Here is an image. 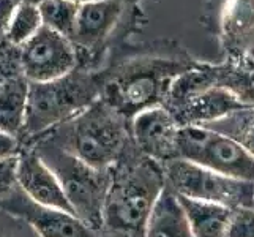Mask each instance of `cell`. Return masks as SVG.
<instances>
[{
  "mask_svg": "<svg viewBox=\"0 0 254 237\" xmlns=\"http://www.w3.org/2000/svg\"><path fill=\"white\" fill-rule=\"evenodd\" d=\"M164 187L163 166L144 155L133 163L112 168L103 206V228L116 237H142Z\"/></svg>",
  "mask_w": 254,
  "mask_h": 237,
  "instance_id": "6da1fadb",
  "label": "cell"
},
{
  "mask_svg": "<svg viewBox=\"0 0 254 237\" xmlns=\"http://www.w3.org/2000/svg\"><path fill=\"white\" fill-rule=\"evenodd\" d=\"M65 138H51L65 151L100 171H111L124 155L127 128L124 116L96 100L85 111L65 122Z\"/></svg>",
  "mask_w": 254,
  "mask_h": 237,
  "instance_id": "7a4b0ae2",
  "label": "cell"
},
{
  "mask_svg": "<svg viewBox=\"0 0 254 237\" xmlns=\"http://www.w3.org/2000/svg\"><path fill=\"white\" fill-rule=\"evenodd\" d=\"M35 152L56 174L74 215L92 230L100 231L111 171L92 168L51 138L40 143Z\"/></svg>",
  "mask_w": 254,
  "mask_h": 237,
  "instance_id": "3957f363",
  "label": "cell"
},
{
  "mask_svg": "<svg viewBox=\"0 0 254 237\" xmlns=\"http://www.w3.org/2000/svg\"><path fill=\"white\" fill-rule=\"evenodd\" d=\"M98 93L95 79L76 70L56 81L29 82L24 131L33 136L65 124L98 100Z\"/></svg>",
  "mask_w": 254,
  "mask_h": 237,
  "instance_id": "277c9868",
  "label": "cell"
},
{
  "mask_svg": "<svg viewBox=\"0 0 254 237\" xmlns=\"http://www.w3.org/2000/svg\"><path fill=\"white\" fill-rule=\"evenodd\" d=\"M177 158L254 183V154L235 138L212 127H180Z\"/></svg>",
  "mask_w": 254,
  "mask_h": 237,
  "instance_id": "5b68a950",
  "label": "cell"
},
{
  "mask_svg": "<svg viewBox=\"0 0 254 237\" xmlns=\"http://www.w3.org/2000/svg\"><path fill=\"white\" fill-rule=\"evenodd\" d=\"M163 172L166 187L179 196L208 201L231 209L251 206L254 183L227 177L182 158H174L163 164Z\"/></svg>",
  "mask_w": 254,
  "mask_h": 237,
  "instance_id": "8992f818",
  "label": "cell"
},
{
  "mask_svg": "<svg viewBox=\"0 0 254 237\" xmlns=\"http://www.w3.org/2000/svg\"><path fill=\"white\" fill-rule=\"evenodd\" d=\"M183 72L185 70H179L172 64H155L131 70L109 84L106 103L120 116L133 117L144 109L160 106V101L166 98L169 90V78Z\"/></svg>",
  "mask_w": 254,
  "mask_h": 237,
  "instance_id": "52a82bcc",
  "label": "cell"
},
{
  "mask_svg": "<svg viewBox=\"0 0 254 237\" xmlns=\"http://www.w3.org/2000/svg\"><path fill=\"white\" fill-rule=\"evenodd\" d=\"M22 76L29 82H49L76 70V46L68 38L41 27L19 48Z\"/></svg>",
  "mask_w": 254,
  "mask_h": 237,
  "instance_id": "ba28073f",
  "label": "cell"
},
{
  "mask_svg": "<svg viewBox=\"0 0 254 237\" xmlns=\"http://www.w3.org/2000/svg\"><path fill=\"white\" fill-rule=\"evenodd\" d=\"M180 125L164 106H152L131 117V133L141 154L161 166L177 158Z\"/></svg>",
  "mask_w": 254,
  "mask_h": 237,
  "instance_id": "9c48e42d",
  "label": "cell"
},
{
  "mask_svg": "<svg viewBox=\"0 0 254 237\" xmlns=\"http://www.w3.org/2000/svg\"><path fill=\"white\" fill-rule=\"evenodd\" d=\"M6 212L27 222L40 237H96V231L76 215L32 203L17 187L0 203Z\"/></svg>",
  "mask_w": 254,
  "mask_h": 237,
  "instance_id": "30bf717a",
  "label": "cell"
},
{
  "mask_svg": "<svg viewBox=\"0 0 254 237\" xmlns=\"http://www.w3.org/2000/svg\"><path fill=\"white\" fill-rule=\"evenodd\" d=\"M16 179L17 187L32 203L74 215L56 174L48 168V164L35 151L19 152Z\"/></svg>",
  "mask_w": 254,
  "mask_h": 237,
  "instance_id": "8fae6325",
  "label": "cell"
},
{
  "mask_svg": "<svg viewBox=\"0 0 254 237\" xmlns=\"http://www.w3.org/2000/svg\"><path fill=\"white\" fill-rule=\"evenodd\" d=\"M245 108H247V103H243L232 90L224 89L221 85H213L188 96L179 106L168 111L172 114L180 127H207L223 119L227 114L242 111Z\"/></svg>",
  "mask_w": 254,
  "mask_h": 237,
  "instance_id": "7c38bea8",
  "label": "cell"
},
{
  "mask_svg": "<svg viewBox=\"0 0 254 237\" xmlns=\"http://www.w3.org/2000/svg\"><path fill=\"white\" fill-rule=\"evenodd\" d=\"M122 11L120 0H96L79 5L71 43L93 49L111 33Z\"/></svg>",
  "mask_w": 254,
  "mask_h": 237,
  "instance_id": "4fadbf2b",
  "label": "cell"
},
{
  "mask_svg": "<svg viewBox=\"0 0 254 237\" xmlns=\"http://www.w3.org/2000/svg\"><path fill=\"white\" fill-rule=\"evenodd\" d=\"M142 237H194L177 195L169 187L156 199Z\"/></svg>",
  "mask_w": 254,
  "mask_h": 237,
  "instance_id": "5bb4252c",
  "label": "cell"
},
{
  "mask_svg": "<svg viewBox=\"0 0 254 237\" xmlns=\"http://www.w3.org/2000/svg\"><path fill=\"white\" fill-rule=\"evenodd\" d=\"M29 100V81L11 76L0 81V131L19 136L24 131Z\"/></svg>",
  "mask_w": 254,
  "mask_h": 237,
  "instance_id": "9a60e30c",
  "label": "cell"
},
{
  "mask_svg": "<svg viewBox=\"0 0 254 237\" xmlns=\"http://www.w3.org/2000/svg\"><path fill=\"white\" fill-rule=\"evenodd\" d=\"M179 203L183 209L191 233L194 237H224L231 207L223 204L208 203V201L179 196Z\"/></svg>",
  "mask_w": 254,
  "mask_h": 237,
  "instance_id": "2e32d148",
  "label": "cell"
},
{
  "mask_svg": "<svg viewBox=\"0 0 254 237\" xmlns=\"http://www.w3.org/2000/svg\"><path fill=\"white\" fill-rule=\"evenodd\" d=\"M221 27L231 49H254V0H227Z\"/></svg>",
  "mask_w": 254,
  "mask_h": 237,
  "instance_id": "e0dca14e",
  "label": "cell"
},
{
  "mask_svg": "<svg viewBox=\"0 0 254 237\" xmlns=\"http://www.w3.org/2000/svg\"><path fill=\"white\" fill-rule=\"evenodd\" d=\"M43 27L71 41L79 5L69 0H41L37 3Z\"/></svg>",
  "mask_w": 254,
  "mask_h": 237,
  "instance_id": "ac0fdd59",
  "label": "cell"
},
{
  "mask_svg": "<svg viewBox=\"0 0 254 237\" xmlns=\"http://www.w3.org/2000/svg\"><path fill=\"white\" fill-rule=\"evenodd\" d=\"M43 27L38 6L30 2H24L17 6L13 14L10 27L6 32V41L13 46L21 48L25 41H29L35 33Z\"/></svg>",
  "mask_w": 254,
  "mask_h": 237,
  "instance_id": "d6986e66",
  "label": "cell"
},
{
  "mask_svg": "<svg viewBox=\"0 0 254 237\" xmlns=\"http://www.w3.org/2000/svg\"><path fill=\"white\" fill-rule=\"evenodd\" d=\"M224 237H254V209L251 206L231 210Z\"/></svg>",
  "mask_w": 254,
  "mask_h": 237,
  "instance_id": "ffe728a7",
  "label": "cell"
},
{
  "mask_svg": "<svg viewBox=\"0 0 254 237\" xmlns=\"http://www.w3.org/2000/svg\"><path fill=\"white\" fill-rule=\"evenodd\" d=\"M16 168H17V157L0 160V203L6 199L17 188Z\"/></svg>",
  "mask_w": 254,
  "mask_h": 237,
  "instance_id": "44dd1931",
  "label": "cell"
},
{
  "mask_svg": "<svg viewBox=\"0 0 254 237\" xmlns=\"http://www.w3.org/2000/svg\"><path fill=\"white\" fill-rule=\"evenodd\" d=\"M22 0H0V43L6 40V32L13 19V14Z\"/></svg>",
  "mask_w": 254,
  "mask_h": 237,
  "instance_id": "7402d4cb",
  "label": "cell"
},
{
  "mask_svg": "<svg viewBox=\"0 0 254 237\" xmlns=\"http://www.w3.org/2000/svg\"><path fill=\"white\" fill-rule=\"evenodd\" d=\"M19 141L13 135H8L0 131V160L13 158L19 155Z\"/></svg>",
  "mask_w": 254,
  "mask_h": 237,
  "instance_id": "603a6c76",
  "label": "cell"
},
{
  "mask_svg": "<svg viewBox=\"0 0 254 237\" xmlns=\"http://www.w3.org/2000/svg\"><path fill=\"white\" fill-rule=\"evenodd\" d=\"M24 2H30V3L37 5L38 2H41V0H24ZM69 2H74L77 5H82V3H87V2H96V0H69Z\"/></svg>",
  "mask_w": 254,
  "mask_h": 237,
  "instance_id": "cb8c5ba5",
  "label": "cell"
},
{
  "mask_svg": "<svg viewBox=\"0 0 254 237\" xmlns=\"http://www.w3.org/2000/svg\"><path fill=\"white\" fill-rule=\"evenodd\" d=\"M251 207L254 209V196H253V201H251Z\"/></svg>",
  "mask_w": 254,
  "mask_h": 237,
  "instance_id": "d4e9b609",
  "label": "cell"
},
{
  "mask_svg": "<svg viewBox=\"0 0 254 237\" xmlns=\"http://www.w3.org/2000/svg\"><path fill=\"white\" fill-rule=\"evenodd\" d=\"M125 237H133V236H125Z\"/></svg>",
  "mask_w": 254,
  "mask_h": 237,
  "instance_id": "484cf974",
  "label": "cell"
},
{
  "mask_svg": "<svg viewBox=\"0 0 254 237\" xmlns=\"http://www.w3.org/2000/svg\"><path fill=\"white\" fill-rule=\"evenodd\" d=\"M0 81H2V78H0Z\"/></svg>",
  "mask_w": 254,
  "mask_h": 237,
  "instance_id": "4316f807",
  "label": "cell"
}]
</instances>
